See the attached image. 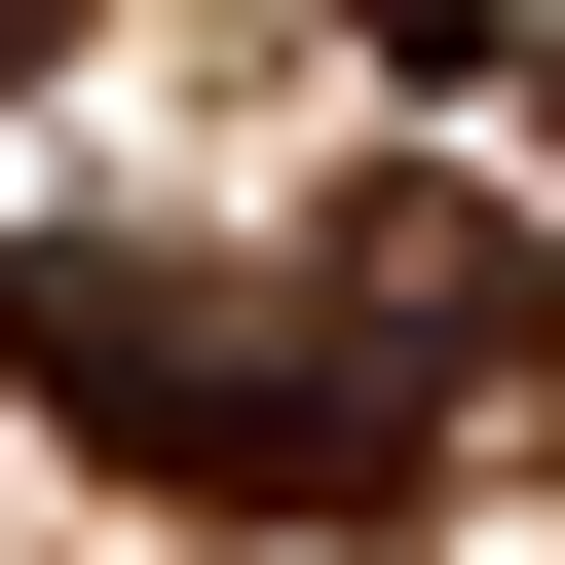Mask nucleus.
I'll list each match as a JSON object with an SVG mask.
<instances>
[{"mask_svg": "<svg viewBox=\"0 0 565 565\" xmlns=\"http://www.w3.org/2000/svg\"><path fill=\"white\" fill-rule=\"evenodd\" d=\"M0 377H39L114 490H226V527H415V415H377L340 340H226L189 264H114V226H39V264H0Z\"/></svg>", "mask_w": 565, "mask_h": 565, "instance_id": "nucleus-1", "label": "nucleus"}, {"mask_svg": "<svg viewBox=\"0 0 565 565\" xmlns=\"http://www.w3.org/2000/svg\"><path fill=\"white\" fill-rule=\"evenodd\" d=\"M340 377H377L415 452H452V415H565V226H527V189H377V226H340Z\"/></svg>", "mask_w": 565, "mask_h": 565, "instance_id": "nucleus-2", "label": "nucleus"}, {"mask_svg": "<svg viewBox=\"0 0 565 565\" xmlns=\"http://www.w3.org/2000/svg\"><path fill=\"white\" fill-rule=\"evenodd\" d=\"M527 114H565V39H527Z\"/></svg>", "mask_w": 565, "mask_h": 565, "instance_id": "nucleus-4", "label": "nucleus"}, {"mask_svg": "<svg viewBox=\"0 0 565 565\" xmlns=\"http://www.w3.org/2000/svg\"><path fill=\"white\" fill-rule=\"evenodd\" d=\"M0 39H76V0H0Z\"/></svg>", "mask_w": 565, "mask_h": 565, "instance_id": "nucleus-3", "label": "nucleus"}]
</instances>
